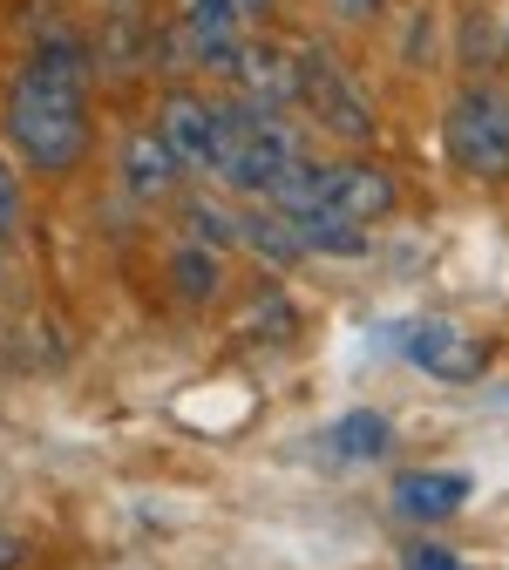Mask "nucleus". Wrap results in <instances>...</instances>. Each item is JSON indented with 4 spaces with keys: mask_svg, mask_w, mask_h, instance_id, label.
Segmentation results:
<instances>
[{
    "mask_svg": "<svg viewBox=\"0 0 509 570\" xmlns=\"http://www.w3.org/2000/svg\"><path fill=\"white\" fill-rule=\"evenodd\" d=\"M170 293L177 299H190V306H204V299H217L225 293V265H217V245H177L170 252Z\"/></svg>",
    "mask_w": 509,
    "mask_h": 570,
    "instance_id": "ddd939ff",
    "label": "nucleus"
},
{
    "mask_svg": "<svg viewBox=\"0 0 509 570\" xmlns=\"http://www.w3.org/2000/svg\"><path fill=\"white\" fill-rule=\"evenodd\" d=\"M326 184H333V164H306V157H293L278 177H272V190H265V204L278 210V218H320L326 210Z\"/></svg>",
    "mask_w": 509,
    "mask_h": 570,
    "instance_id": "9b49d317",
    "label": "nucleus"
},
{
    "mask_svg": "<svg viewBox=\"0 0 509 570\" xmlns=\"http://www.w3.org/2000/svg\"><path fill=\"white\" fill-rule=\"evenodd\" d=\"M388 442H394V428L374 407H353V414H340L326 428V455L333 462H374V455H388Z\"/></svg>",
    "mask_w": 509,
    "mask_h": 570,
    "instance_id": "f8f14e48",
    "label": "nucleus"
},
{
    "mask_svg": "<svg viewBox=\"0 0 509 570\" xmlns=\"http://www.w3.org/2000/svg\"><path fill=\"white\" fill-rule=\"evenodd\" d=\"M408 361L421 374H434V381H476L482 374V346L449 320H414L408 326Z\"/></svg>",
    "mask_w": 509,
    "mask_h": 570,
    "instance_id": "39448f33",
    "label": "nucleus"
},
{
    "mask_svg": "<svg viewBox=\"0 0 509 570\" xmlns=\"http://www.w3.org/2000/svg\"><path fill=\"white\" fill-rule=\"evenodd\" d=\"M232 76H238V89H245L258 109H293V102H300V55L278 48V41H245Z\"/></svg>",
    "mask_w": 509,
    "mask_h": 570,
    "instance_id": "423d86ee",
    "label": "nucleus"
},
{
    "mask_svg": "<svg viewBox=\"0 0 509 570\" xmlns=\"http://www.w3.org/2000/svg\"><path fill=\"white\" fill-rule=\"evenodd\" d=\"M408 570H462V563H456L449 550H434V543H414V550H408Z\"/></svg>",
    "mask_w": 509,
    "mask_h": 570,
    "instance_id": "2eb2a0df",
    "label": "nucleus"
},
{
    "mask_svg": "<svg viewBox=\"0 0 509 570\" xmlns=\"http://www.w3.org/2000/svg\"><path fill=\"white\" fill-rule=\"evenodd\" d=\"M449 157L469 177H509V102L496 89H462L449 102Z\"/></svg>",
    "mask_w": 509,
    "mask_h": 570,
    "instance_id": "f03ea898",
    "label": "nucleus"
},
{
    "mask_svg": "<svg viewBox=\"0 0 509 570\" xmlns=\"http://www.w3.org/2000/svg\"><path fill=\"white\" fill-rule=\"evenodd\" d=\"M300 102H313V116H320L333 136H346V142L374 136L368 96L353 89V76H346V68H340L326 48H300Z\"/></svg>",
    "mask_w": 509,
    "mask_h": 570,
    "instance_id": "7ed1b4c3",
    "label": "nucleus"
},
{
    "mask_svg": "<svg viewBox=\"0 0 509 570\" xmlns=\"http://www.w3.org/2000/svg\"><path fill=\"white\" fill-rule=\"evenodd\" d=\"M21 563H28V537L0 530V570H21Z\"/></svg>",
    "mask_w": 509,
    "mask_h": 570,
    "instance_id": "dca6fc26",
    "label": "nucleus"
},
{
    "mask_svg": "<svg viewBox=\"0 0 509 570\" xmlns=\"http://www.w3.org/2000/svg\"><path fill=\"white\" fill-rule=\"evenodd\" d=\"M184 225L197 232V245H232V232H238L217 204H190V210H184Z\"/></svg>",
    "mask_w": 509,
    "mask_h": 570,
    "instance_id": "4468645a",
    "label": "nucleus"
},
{
    "mask_svg": "<svg viewBox=\"0 0 509 570\" xmlns=\"http://www.w3.org/2000/svg\"><path fill=\"white\" fill-rule=\"evenodd\" d=\"M157 129L197 170H217V157H225V102H204L197 89H170L164 109H157Z\"/></svg>",
    "mask_w": 509,
    "mask_h": 570,
    "instance_id": "20e7f679",
    "label": "nucleus"
},
{
    "mask_svg": "<svg viewBox=\"0 0 509 570\" xmlns=\"http://www.w3.org/2000/svg\"><path fill=\"white\" fill-rule=\"evenodd\" d=\"M245 14L238 0H184V41H190V61L204 68H238V48H245Z\"/></svg>",
    "mask_w": 509,
    "mask_h": 570,
    "instance_id": "0eeeda50",
    "label": "nucleus"
},
{
    "mask_svg": "<svg viewBox=\"0 0 509 570\" xmlns=\"http://www.w3.org/2000/svg\"><path fill=\"white\" fill-rule=\"evenodd\" d=\"M272 8V0H238V14H265Z\"/></svg>",
    "mask_w": 509,
    "mask_h": 570,
    "instance_id": "a211bd4d",
    "label": "nucleus"
},
{
    "mask_svg": "<svg viewBox=\"0 0 509 570\" xmlns=\"http://www.w3.org/2000/svg\"><path fill=\"white\" fill-rule=\"evenodd\" d=\"M14 204H21V190H14V170H8V164H0V225H8V218H14Z\"/></svg>",
    "mask_w": 509,
    "mask_h": 570,
    "instance_id": "f3484780",
    "label": "nucleus"
},
{
    "mask_svg": "<svg viewBox=\"0 0 509 570\" xmlns=\"http://www.w3.org/2000/svg\"><path fill=\"white\" fill-rule=\"evenodd\" d=\"M462 503H469V475H456V469H414V475L394 482V510L414 517V523H442Z\"/></svg>",
    "mask_w": 509,
    "mask_h": 570,
    "instance_id": "9d476101",
    "label": "nucleus"
},
{
    "mask_svg": "<svg viewBox=\"0 0 509 570\" xmlns=\"http://www.w3.org/2000/svg\"><path fill=\"white\" fill-rule=\"evenodd\" d=\"M326 210H333V218H346V225L388 218V210H394V177H388V170H374V164H333Z\"/></svg>",
    "mask_w": 509,
    "mask_h": 570,
    "instance_id": "6e6552de",
    "label": "nucleus"
},
{
    "mask_svg": "<svg viewBox=\"0 0 509 570\" xmlns=\"http://www.w3.org/2000/svg\"><path fill=\"white\" fill-rule=\"evenodd\" d=\"M82 89H89V55H82V41H68V35H48L28 55V68L14 76V89H8V116H0V129H8V142L41 177L76 170L82 150H89Z\"/></svg>",
    "mask_w": 509,
    "mask_h": 570,
    "instance_id": "f257e3e1",
    "label": "nucleus"
},
{
    "mask_svg": "<svg viewBox=\"0 0 509 570\" xmlns=\"http://www.w3.org/2000/svg\"><path fill=\"white\" fill-rule=\"evenodd\" d=\"M346 8H353V14H374V8H381V0H346Z\"/></svg>",
    "mask_w": 509,
    "mask_h": 570,
    "instance_id": "6ab92c4d",
    "label": "nucleus"
},
{
    "mask_svg": "<svg viewBox=\"0 0 509 570\" xmlns=\"http://www.w3.org/2000/svg\"><path fill=\"white\" fill-rule=\"evenodd\" d=\"M177 170H184V157L170 150V136L157 122L150 129H129V142H123V184H129V197H170Z\"/></svg>",
    "mask_w": 509,
    "mask_h": 570,
    "instance_id": "1a4fd4ad",
    "label": "nucleus"
}]
</instances>
